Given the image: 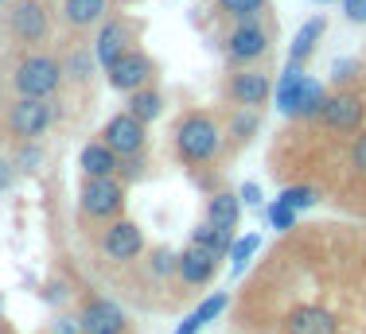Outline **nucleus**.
<instances>
[{
    "instance_id": "nucleus-1",
    "label": "nucleus",
    "mask_w": 366,
    "mask_h": 334,
    "mask_svg": "<svg viewBox=\"0 0 366 334\" xmlns=\"http://www.w3.org/2000/svg\"><path fill=\"white\" fill-rule=\"evenodd\" d=\"M222 148V128L214 125L211 117H203V113H195V117L179 121L176 128V152L183 156L187 163H207L214 160Z\"/></svg>"
},
{
    "instance_id": "nucleus-2",
    "label": "nucleus",
    "mask_w": 366,
    "mask_h": 334,
    "mask_svg": "<svg viewBox=\"0 0 366 334\" xmlns=\"http://www.w3.org/2000/svg\"><path fill=\"white\" fill-rule=\"evenodd\" d=\"M59 78H63V70H59L55 59L28 55L16 66L12 82H16V90H20V98H51V93L59 90Z\"/></svg>"
},
{
    "instance_id": "nucleus-3",
    "label": "nucleus",
    "mask_w": 366,
    "mask_h": 334,
    "mask_svg": "<svg viewBox=\"0 0 366 334\" xmlns=\"http://www.w3.org/2000/svg\"><path fill=\"white\" fill-rule=\"evenodd\" d=\"M51 121H55V109H51L47 98H20L12 109H8V128H12V136H20V140L43 136Z\"/></svg>"
},
{
    "instance_id": "nucleus-4",
    "label": "nucleus",
    "mask_w": 366,
    "mask_h": 334,
    "mask_svg": "<svg viewBox=\"0 0 366 334\" xmlns=\"http://www.w3.org/2000/svg\"><path fill=\"white\" fill-rule=\"evenodd\" d=\"M125 202V187H121L113 175H102V179H86L82 187V210L90 218H113Z\"/></svg>"
},
{
    "instance_id": "nucleus-5",
    "label": "nucleus",
    "mask_w": 366,
    "mask_h": 334,
    "mask_svg": "<svg viewBox=\"0 0 366 334\" xmlns=\"http://www.w3.org/2000/svg\"><path fill=\"white\" fill-rule=\"evenodd\" d=\"M102 140H106L121 160H125V156H137L144 148V121H137L133 113H117V117L106 125Z\"/></svg>"
},
{
    "instance_id": "nucleus-6",
    "label": "nucleus",
    "mask_w": 366,
    "mask_h": 334,
    "mask_svg": "<svg viewBox=\"0 0 366 334\" xmlns=\"http://www.w3.org/2000/svg\"><path fill=\"white\" fill-rule=\"evenodd\" d=\"M362 113H366L362 98H355V93H335V98L324 101L320 121H324L327 128H335V133H355V128L362 125Z\"/></svg>"
},
{
    "instance_id": "nucleus-7",
    "label": "nucleus",
    "mask_w": 366,
    "mask_h": 334,
    "mask_svg": "<svg viewBox=\"0 0 366 334\" xmlns=\"http://www.w3.org/2000/svg\"><path fill=\"white\" fill-rule=\"evenodd\" d=\"M265 51H269V35L261 31L254 20H242L238 28H234L230 43H226V55H230L238 66H246V63H257V59L265 55Z\"/></svg>"
},
{
    "instance_id": "nucleus-8",
    "label": "nucleus",
    "mask_w": 366,
    "mask_h": 334,
    "mask_svg": "<svg viewBox=\"0 0 366 334\" xmlns=\"http://www.w3.org/2000/svg\"><path fill=\"white\" fill-rule=\"evenodd\" d=\"M214 265H219V253L211 245H199V241H191L176 257V272L183 276V284H207L214 276Z\"/></svg>"
},
{
    "instance_id": "nucleus-9",
    "label": "nucleus",
    "mask_w": 366,
    "mask_h": 334,
    "mask_svg": "<svg viewBox=\"0 0 366 334\" xmlns=\"http://www.w3.org/2000/svg\"><path fill=\"white\" fill-rule=\"evenodd\" d=\"M78 323H82V334H125V327H129L125 311L109 300H90L82 307V319Z\"/></svg>"
},
{
    "instance_id": "nucleus-10",
    "label": "nucleus",
    "mask_w": 366,
    "mask_h": 334,
    "mask_svg": "<svg viewBox=\"0 0 366 334\" xmlns=\"http://www.w3.org/2000/svg\"><path fill=\"white\" fill-rule=\"evenodd\" d=\"M148 78H152V63H148V55H141V51H125V55L109 66V82H113V90H121V93L141 90Z\"/></svg>"
},
{
    "instance_id": "nucleus-11",
    "label": "nucleus",
    "mask_w": 366,
    "mask_h": 334,
    "mask_svg": "<svg viewBox=\"0 0 366 334\" xmlns=\"http://www.w3.org/2000/svg\"><path fill=\"white\" fill-rule=\"evenodd\" d=\"M102 249H106L109 260H133L144 249V237L133 222H113L106 237H102Z\"/></svg>"
},
{
    "instance_id": "nucleus-12",
    "label": "nucleus",
    "mask_w": 366,
    "mask_h": 334,
    "mask_svg": "<svg viewBox=\"0 0 366 334\" xmlns=\"http://www.w3.org/2000/svg\"><path fill=\"white\" fill-rule=\"evenodd\" d=\"M8 28H12L16 39L39 43L43 35H47V12H43L39 0H24V4H16V12H12V20H8Z\"/></svg>"
},
{
    "instance_id": "nucleus-13",
    "label": "nucleus",
    "mask_w": 366,
    "mask_h": 334,
    "mask_svg": "<svg viewBox=\"0 0 366 334\" xmlns=\"http://www.w3.org/2000/svg\"><path fill=\"white\" fill-rule=\"evenodd\" d=\"M339 323L324 307H296L285 319V334H335Z\"/></svg>"
},
{
    "instance_id": "nucleus-14",
    "label": "nucleus",
    "mask_w": 366,
    "mask_h": 334,
    "mask_svg": "<svg viewBox=\"0 0 366 334\" xmlns=\"http://www.w3.org/2000/svg\"><path fill=\"white\" fill-rule=\"evenodd\" d=\"M269 93H273V86H269V78L261 74V70H242V74H234V82H230V98L238 105H249V109L265 105Z\"/></svg>"
},
{
    "instance_id": "nucleus-15",
    "label": "nucleus",
    "mask_w": 366,
    "mask_h": 334,
    "mask_svg": "<svg viewBox=\"0 0 366 334\" xmlns=\"http://www.w3.org/2000/svg\"><path fill=\"white\" fill-rule=\"evenodd\" d=\"M125 43H129V31H125V24H121V20H109L106 28L98 31V43H94V59H98V63L109 70V66H113V63H117V59L129 51Z\"/></svg>"
},
{
    "instance_id": "nucleus-16",
    "label": "nucleus",
    "mask_w": 366,
    "mask_h": 334,
    "mask_svg": "<svg viewBox=\"0 0 366 334\" xmlns=\"http://www.w3.org/2000/svg\"><path fill=\"white\" fill-rule=\"evenodd\" d=\"M82 171H86V179H102V175H113L117 171V152H113V148L106 144V140H102V144H86L82 148Z\"/></svg>"
},
{
    "instance_id": "nucleus-17",
    "label": "nucleus",
    "mask_w": 366,
    "mask_h": 334,
    "mask_svg": "<svg viewBox=\"0 0 366 334\" xmlns=\"http://www.w3.org/2000/svg\"><path fill=\"white\" fill-rule=\"evenodd\" d=\"M304 70L300 63H289L281 70V78H277V109L285 113V117H292V109H296V93H300V86H304Z\"/></svg>"
},
{
    "instance_id": "nucleus-18",
    "label": "nucleus",
    "mask_w": 366,
    "mask_h": 334,
    "mask_svg": "<svg viewBox=\"0 0 366 334\" xmlns=\"http://www.w3.org/2000/svg\"><path fill=\"white\" fill-rule=\"evenodd\" d=\"M238 214H242L238 195H214L207 202V222L219 226V230H234V226H238Z\"/></svg>"
},
{
    "instance_id": "nucleus-19",
    "label": "nucleus",
    "mask_w": 366,
    "mask_h": 334,
    "mask_svg": "<svg viewBox=\"0 0 366 334\" xmlns=\"http://www.w3.org/2000/svg\"><path fill=\"white\" fill-rule=\"evenodd\" d=\"M324 16H312L308 24H304L300 31H296V39H292V47H289V59L292 63H304V59L312 55V51H316V43H320V35H324Z\"/></svg>"
},
{
    "instance_id": "nucleus-20",
    "label": "nucleus",
    "mask_w": 366,
    "mask_h": 334,
    "mask_svg": "<svg viewBox=\"0 0 366 334\" xmlns=\"http://www.w3.org/2000/svg\"><path fill=\"white\" fill-rule=\"evenodd\" d=\"M63 16L74 28H90V24H98L106 16V0H66Z\"/></svg>"
},
{
    "instance_id": "nucleus-21",
    "label": "nucleus",
    "mask_w": 366,
    "mask_h": 334,
    "mask_svg": "<svg viewBox=\"0 0 366 334\" xmlns=\"http://www.w3.org/2000/svg\"><path fill=\"white\" fill-rule=\"evenodd\" d=\"M324 101H327V98H324V86L312 82V78H304L300 93H296V109H292V117H320Z\"/></svg>"
},
{
    "instance_id": "nucleus-22",
    "label": "nucleus",
    "mask_w": 366,
    "mask_h": 334,
    "mask_svg": "<svg viewBox=\"0 0 366 334\" xmlns=\"http://www.w3.org/2000/svg\"><path fill=\"white\" fill-rule=\"evenodd\" d=\"M160 109H164L160 93H156V90H144V86H141V90H133V98H129V113H133L137 121H144V125L160 117Z\"/></svg>"
},
{
    "instance_id": "nucleus-23",
    "label": "nucleus",
    "mask_w": 366,
    "mask_h": 334,
    "mask_svg": "<svg viewBox=\"0 0 366 334\" xmlns=\"http://www.w3.org/2000/svg\"><path fill=\"white\" fill-rule=\"evenodd\" d=\"M257 245H261V237L257 233H246L242 241H230V260H234V272H242L249 265V257L257 253Z\"/></svg>"
},
{
    "instance_id": "nucleus-24",
    "label": "nucleus",
    "mask_w": 366,
    "mask_h": 334,
    "mask_svg": "<svg viewBox=\"0 0 366 334\" xmlns=\"http://www.w3.org/2000/svg\"><path fill=\"white\" fill-rule=\"evenodd\" d=\"M222 12L238 16V20H249V16H257L261 8H265V0H219Z\"/></svg>"
},
{
    "instance_id": "nucleus-25",
    "label": "nucleus",
    "mask_w": 366,
    "mask_h": 334,
    "mask_svg": "<svg viewBox=\"0 0 366 334\" xmlns=\"http://www.w3.org/2000/svg\"><path fill=\"white\" fill-rule=\"evenodd\" d=\"M269 222H273V230H292V226H296V210L289 206V202L277 198L273 206H269Z\"/></svg>"
},
{
    "instance_id": "nucleus-26",
    "label": "nucleus",
    "mask_w": 366,
    "mask_h": 334,
    "mask_svg": "<svg viewBox=\"0 0 366 334\" xmlns=\"http://www.w3.org/2000/svg\"><path fill=\"white\" fill-rule=\"evenodd\" d=\"M226 311V292H214L211 300H203L195 307V319L199 323H211V319H219V315Z\"/></svg>"
},
{
    "instance_id": "nucleus-27",
    "label": "nucleus",
    "mask_w": 366,
    "mask_h": 334,
    "mask_svg": "<svg viewBox=\"0 0 366 334\" xmlns=\"http://www.w3.org/2000/svg\"><path fill=\"white\" fill-rule=\"evenodd\" d=\"M281 202H289L292 210H308L312 202H316V191L312 187H289V191H281Z\"/></svg>"
},
{
    "instance_id": "nucleus-28",
    "label": "nucleus",
    "mask_w": 366,
    "mask_h": 334,
    "mask_svg": "<svg viewBox=\"0 0 366 334\" xmlns=\"http://www.w3.org/2000/svg\"><path fill=\"white\" fill-rule=\"evenodd\" d=\"M343 16L351 24H366V0H343Z\"/></svg>"
},
{
    "instance_id": "nucleus-29",
    "label": "nucleus",
    "mask_w": 366,
    "mask_h": 334,
    "mask_svg": "<svg viewBox=\"0 0 366 334\" xmlns=\"http://www.w3.org/2000/svg\"><path fill=\"white\" fill-rule=\"evenodd\" d=\"M351 163H355V171L366 175V133L355 140V148H351Z\"/></svg>"
},
{
    "instance_id": "nucleus-30",
    "label": "nucleus",
    "mask_w": 366,
    "mask_h": 334,
    "mask_svg": "<svg viewBox=\"0 0 366 334\" xmlns=\"http://www.w3.org/2000/svg\"><path fill=\"white\" fill-rule=\"evenodd\" d=\"M254 128H257V117H238V121H234V136H238V140H249Z\"/></svg>"
},
{
    "instance_id": "nucleus-31",
    "label": "nucleus",
    "mask_w": 366,
    "mask_h": 334,
    "mask_svg": "<svg viewBox=\"0 0 366 334\" xmlns=\"http://www.w3.org/2000/svg\"><path fill=\"white\" fill-rule=\"evenodd\" d=\"M39 160H43L39 148H24V152H20V167H24V171H31V167H36Z\"/></svg>"
},
{
    "instance_id": "nucleus-32",
    "label": "nucleus",
    "mask_w": 366,
    "mask_h": 334,
    "mask_svg": "<svg viewBox=\"0 0 366 334\" xmlns=\"http://www.w3.org/2000/svg\"><path fill=\"white\" fill-rule=\"evenodd\" d=\"M199 330H203V323H199V319H195V311H191V315H187V319H183V323H179V327H176V334H199Z\"/></svg>"
},
{
    "instance_id": "nucleus-33",
    "label": "nucleus",
    "mask_w": 366,
    "mask_h": 334,
    "mask_svg": "<svg viewBox=\"0 0 366 334\" xmlns=\"http://www.w3.org/2000/svg\"><path fill=\"white\" fill-rule=\"evenodd\" d=\"M351 70H355V63H335V66H331V78H335V82H347Z\"/></svg>"
},
{
    "instance_id": "nucleus-34",
    "label": "nucleus",
    "mask_w": 366,
    "mask_h": 334,
    "mask_svg": "<svg viewBox=\"0 0 366 334\" xmlns=\"http://www.w3.org/2000/svg\"><path fill=\"white\" fill-rule=\"evenodd\" d=\"M238 198H246L249 206H254V202H261V187H257V183H246V187H242V195H238Z\"/></svg>"
},
{
    "instance_id": "nucleus-35",
    "label": "nucleus",
    "mask_w": 366,
    "mask_h": 334,
    "mask_svg": "<svg viewBox=\"0 0 366 334\" xmlns=\"http://www.w3.org/2000/svg\"><path fill=\"white\" fill-rule=\"evenodd\" d=\"M8 183H12V163L0 160V191H8Z\"/></svg>"
},
{
    "instance_id": "nucleus-36",
    "label": "nucleus",
    "mask_w": 366,
    "mask_h": 334,
    "mask_svg": "<svg viewBox=\"0 0 366 334\" xmlns=\"http://www.w3.org/2000/svg\"><path fill=\"white\" fill-rule=\"evenodd\" d=\"M82 330V323H74V319H63V327H55V334H78Z\"/></svg>"
},
{
    "instance_id": "nucleus-37",
    "label": "nucleus",
    "mask_w": 366,
    "mask_h": 334,
    "mask_svg": "<svg viewBox=\"0 0 366 334\" xmlns=\"http://www.w3.org/2000/svg\"><path fill=\"white\" fill-rule=\"evenodd\" d=\"M168 260H172V257H168V253H160V257H156V268H160V272H168V268H172V265H168Z\"/></svg>"
},
{
    "instance_id": "nucleus-38",
    "label": "nucleus",
    "mask_w": 366,
    "mask_h": 334,
    "mask_svg": "<svg viewBox=\"0 0 366 334\" xmlns=\"http://www.w3.org/2000/svg\"><path fill=\"white\" fill-rule=\"evenodd\" d=\"M316 4H331V0H316Z\"/></svg>"
},
{
    "instance_id": "nucleus-39",
    "label": "nucleus",
    "mask_w": 366,
    "mask_h": 334,
    "mask_svg": "<svg viewBox=\"0 0 366 334\" xmlns=\"http://www.w3.org/2000/svg\"><path fill=\"white\" fill-rule=\"evenodd\" d=\"M0 334H8V330H0Z\"/></svg>"
},
{
    "instance_id": "nucleus-40",
    "label": "nucleus",
    "mask_w": 366,
    "mask_h": 334,
    "mask_svg": "<svg viewBox=\"0 0 366 334\" xmlns=\"http://www.w3.org/2000/svg\"><path fill=\"white\" fill-rule=\"evenodd\" d=\"M0 4H4V0H0Z\"/></svg>"
}]
</instances>
